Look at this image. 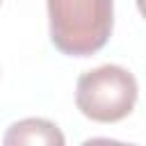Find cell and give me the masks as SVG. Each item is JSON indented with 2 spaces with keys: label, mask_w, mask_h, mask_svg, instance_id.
Segmentation results:
<instances>
[{
  "label": "cell",
  "mask_w": 146,
  "mask_h": 146,
  "mask_svg": "<svg viewBox=\"0 0 146 146\" xmlns=\"http://www.w3.org/2000/svg\"><path fill=\"white\" fill-rule=\"evenodd\" d=\"M137 80L130 71L116 64H103L78 78L75 105L98 123H116L125 119L137 103Z\"/></svg>",
  "instance_id": "2"
},
{
  "label": "cell",
  "mask_w": 146,
  "mask_h": 146,
  "mask_svg": "<svg viewBox=\"0 0 146 146\" xmlns=\"http://www.w3.org/2000/svg\"><path fill=\"white\" fill-rule=\"evenodd\" d=\"M80 146H137V144H123V141H116L110 137H91V139L82 141Z\"/></svg>",
  "instance_id": "4"
},
{
  "label": "cell",
  "mask_w": 146,
  "mask_h": 146,
  "mask_svg": "<svg viewBox=\"0 0 146 146\" xmlns=\"http://www.w3.org/2000/svg\"><path fill=\"white\" fill-rule=\"evenodd\" d=\"M2 146H66V139L57 123L41 116H30L5 130Z\"/></svg>",
  "instance_id": "3"
},
{
  "label": "cell",
  "mask_w": 146,
  "mask_h": 146,
  "mask_svg": "<svg viewBox=\"0 0 146 146\" xmlns=\"http://www.w3.org/2000/svg\"><path fill=\"white\" fill-rule=\"evenodd\" d=\"M52 46L68 57H91L112 36L114 0H46Z\"/></svg>",
  "instance_id": "1"
},
{
  "label": "cell",
  "mask_w": 146,
  "mask_h": 146,
  "mask_svg": "<svg viewBox=\"0 0 146 146\" xmlns=\"http://www.w3.org/2000/svg\"><path fill=\"white\" fill-rule=\"evenodd\" d=\"M0 2H2V0H0Z\"/></svg>",
  "instance_id": "5"
}]
</instances>
